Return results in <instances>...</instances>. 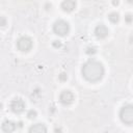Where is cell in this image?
I'll return each instance as SVG.
<instances>
[{
  "instance_id": "obj_17",
  "label": "cell",
  "mask_w": 133,
  "mask_h": 133,
  "mask_svg": "<svg viewBox=\"0 0 133 133\" xmlns=\"http://www.w3.org/2000/svg\"><path fill=\"white\" fill-rule=\"evenodd\" d=\"M1 21H2L1 26H2V27H3V26H5V19H4V17H2V18H1Z\"/></svg>"
},
{
  "instance_id": "obj_15",
  "label": "cell",
  "mask_w": 133,
  "mask_h": 133,
  "mask_svg": "<svg viewBox=\"0 0 133 133\" xmlns=\"http://www.w3.org/2000/svg\"><path fill=\"white\" fill-rule=\"evenodd\" d=\"M66 79H68V75H66V73H61L60 75H59V80L60 81H66Z\"/></svg>"
},
{
  "instance_id": "obj_1",
  "label": "cell",
  "mask_w": 133,
  "mask_h": 133,
  "mask_svg": "<svg viewBox=\"0 0 133 133\" xmlns=\"http://www.w3.org/2000/svg\"><path fill=\"white\" fill-rule=\"evenodd\" d=\"M104 66L100 61L95 59H90L86 61L81 69L82 76L89 82L100 81L104 76Z\"/></svg>"
},
{
  "instance_id": "obj_4",
  "label": "cell",
  "mask_w": 133,
  "mask_h": 133,
  "mask_svg": "<svg viewBox=\"0 0 133 133\" xmlns=\"http://www.w3.org/2000/svg\"><path fill=\"white\" fill-rule=\"evenodd\" d=\"M17 47L22 52H27L32 48V39L29 36H21L17 41Z\"/></svg>"
},
{
  "instance_id": "obj_10",
  "label": "cell",
  "mask_w": 133,
  "mask_h": 133,
  "mask_svg": "<svg viewBox=\"0 0 133 133\" xmlns=\"http://www.w3.org/2000/svg\"><path fill=\"white\" fill-rule=\"evenodd\" d=\"M30 133H45L47 132V128L44 124H34L33 126H31L28 130Z\"/></svg>"
},
{
  "instance_id": "obj_16",
  "label": "cell",
  "mask_w": 133,
  "mask_h": 133,
  "mask_svg": "<svg viewBox=\"0 0 133 133\" xmlns=\"http://www.w3.org/2000/svg\"><path fill=\"white\" fill-rule=\"evenodd\" d=\"M52 45H53V47H55V48H60V47H61V43H60L59 41H54Z\"/></svg>"
},
{
  "instance_id": "obj_2",
  "label": "cell",
  "mask_w": 133,
  "mask_h": 133,
  "mask_svg": "<svg viewBox=\"0 0 133 133\" xmlns=\"http://www.w3.org/2000/svg\"><path fill=\"white\" fill-rule=\"evenodd\" d=\"M119 118L124 124H133V105L127 104L123 106L119 110Z\"/></svg>"
},
{
  "instance_id": "obj_11",
  "label": "cell",
  "mask_w": 133,
  "mask_h": 133,
  "mask_svg": "<svg viewBox=\"0 0 133 133\" xmlns=\"http://www.w3.org/2000/svg\"><path fill=\"white\" fill-rule=\"evenodd\" d=\"M108 19H109V21H110L111 23L116 24V23L119 21V15H118L117 12H111V14H109Z\"/></svg>"
},
{
  "instance_id": "obj_19",
  "label": "cell",
  "mask_w": 133,
  "mask_h": 133,
  "mask_svg": "<svg viewBox=\"0 0 133 133\" xmlns=\"http://www.w3.org/2000/svg\"><path fill=\"white\" fill-rule=\"evenodd\" d=\"M129 3H131V4H133V0H127Z\"/></svg>"
},
{
  "instance_id": "obj_7",
  "label": "cell",
  "mask_w": 133,
  "mask_h": 133,
  "mask_svg": "<svg viewBox=\"0 0 133 133\" xmlns=\"http://www.w3.org/2000/svg\"><path fill=\"white\" fill-rule=\"evenodd\" d=\"M108 33H109L108 28H107L105 25H103V24H100V25H98V26L95 28V35H96L98 38H100V39L105 38V37L108 35Z\"/></svg>"
},
{
  "instance_id": "obj_14",
  "label": "cell",
  "mask_w": 133,
  "mask_h": 133,
  "mask_svg": "<svg viewBox=\"0 0 133 133\" xmlns=\"http://www.w3.org/2000/svg\"><path fill=\"white\" fill-rule=\"evenodd\" d=\"M125 21H126L128 24L132 23V22H133V16H132V15H130V14L126 15V17H125Z\"/></svg>"
},
{
  "instance_id": "obj_12",
  "label": "cell",
  "mask_w": 133,
  "mask_h": 133,
  "mask_svg": "<svg viewBox=\"0 0 133 133\" xmlns=\"http://www.w3.org/2000/svg\"><path fill=\"white\" fill-rule=\"evenodd\" d=\"M36 115H37V113H36V111H35V110H33V109H31V110H29V111L27 112V117H28V118H30V119L35 118V117H36Z\"/></svg>"
},
{
  "instance_id": "obj_5",
  "label": "cell",
  "mask_w": 133,
  "mask_h": 133,
  "mask_svg": "<svg viewBox=\"0 0 133 133\" xmlns=\"http://www.w3.org/2000/svg\"><path fill=\"white\" fill-rule=\"evenodd\" d=\"M75 100V97L73 95L72 91L70 90H63L60 92L59 95V102L62 104V105H71Z\"/></svg>"
},
{
  "instance_id": "obj_8",
  "label": "cell",
  "mask_w": 133,
  "mask_h": 133,
  "mask_svg": "<svg viewBox=\"0 0 133 133\" xmlns=\"http://www.w3.org/2000/svg\"><path fill=\"white\" fill-rule=\"evenodd\" d=\"M61 8L65 12H71L76 8V1L75 0H63L61 2Z\"/></svg>"
},
{
  "instance_id": "obj_9",
  "label": "cell",
  "mask_w": 133,
  "mask_h": 133,
  "mask_svg": "<svg viewBox=\"0 0 133 133\" xmlns=\"http://www.w3.org/2000/svg\"><path fill=\"white\" fill-rule=\"evenodd\" d=\"M16 128H17L16 124L14 122H11V121H8V119L4 121L2 123V126H1V129L4 132H12V131L16 130Z\"/></svg>"
},
{
  "instance_id": "obj_13",
  "label": "cell",
  "mask_w": 133,
  "mask_h": 133,
  "mask_svg": "<svg viewBox=\"0 0 133 133\" xmlns=\"http://www.w3.org/2000/svg\"><path fill=\"white\" fill-rule=\"evenodd\" d=\"M97 52V49L95 48V47H88L87 49H86V53L88 54V55H91V54H95Z\"/></svg>"
},
{
  "instance_id": "obj_6",
  "label": "cell",
  "mask_w": 133,
  "mask_h": 133,
  "mask_svg": "<svg viewBox=\"0 0 133 133\" xmlns=\"http://www.w3.org/2000/svg\"><path fill=\"white\" fill-rule=\"evenodd\" d=\"M10 109L15 113H21L25 110V103L22 99L16 98L10 102Z\"/></svg>"
},
{
  "instance_id": "obj_18",
  "label": "cell",
  "mask_w": 133,
  "mask_h": 133,
  "mask_svg": "<svg viewBox=\"0 0 133 133\" xmlns=\"http://www.w3.org/2000/svg\"><path fill=\"white\" fill-rule=\"evenodd\" d=\"M112 4H113L114 6L118 5V0H113V1H112Z\"/></svg>"
},
{
  "instance_id": "obj_3",
  "label": "cell",
  "mask_w": 133,
  "mask_h": 133,
  "mask_svg": "<svg viewBox=\"0 0 133 133\" xmlns=\"http://www.w3.org/2000/svg\"><path fill=\"white\" fill-rule=\"evenodd\" d=\"M53 31L55 34L60 35V36H64L69 33L70 31V25L68 22H65L64 20H57L54 24H53Z\"/></svg>"
}]
</instances>
